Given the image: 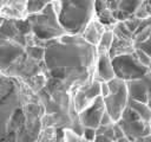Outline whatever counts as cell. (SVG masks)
Returning <instances> with one entry per match:
<instances>
[{"instance_id":"1","label":"cell","mask_w":151,"mask_h":142,"mask_svg":"<svg viewBox=\"0 0 151 142\" xmlns=\"http://www.w3.org/2000/svg\"><path fill=\"white\" fill-rule=\"evenodd\" d=\"M44 65L50 78L58 80L67 91L79 89L94 76L97 49L80 34H64L44 44Z\"/></svg>"},{"instance_id":"2","label":"cell","mask_w":151,"mask_h":142,"mask_svg":"<svg viewBox=\"0 0 151 142\" xmlns=\"http://www.w3.org/2000/svg\"><path fill=\"white\" fill-rule=\"evenodd\" d=\"M52 5L60 25L68 34L81 36L96 14L94 0H53Z\"/></svg>"},{"instance_id":"3","label":"cell","mask_w":151,"mask_h":142,"mask_svg":"<svg viewBox=\"0 0 151 142\" xmlns=\"http://www.w3.org/2000/svg\"><path fill=\"white\" fill-rule=\"evenodd\" d=\"M27 21L31 26L32 34L40 41L46 43L66 34L52 4L38 14L27 15Z\"/></svg>"},{"instance_id":"4","label":"cell","mask_w":151,"mask_h":142,"mask_svg":"<svg viewBox=\"0 0 151 142\" xmlns=\"http://www.w3.org/2000/svg\"><path fill=\"white\" fill-rule=\"evenodd\" d=\"M110 88V95L104 98V104L107 114L111 116L114 123H117L124 110L129 105V93L126 88V82L114 77L107 82Z\"/></svg>"},{"instance_id":"5","label":"cell","mask_w":151,"mask_h":142,"mask_svg":"<svg viewBox=\"0 0 151 142\" xmlns=\"http://www.w3.org/2000/svg\"><path fill=\"white\" fill-rule=\"evenodd\" d=\"M112 66L116 77L124 82L142 79L149 73V67H145L138 62L134 51L132 53H124L113 57Z\"/></svg>"},{"instance_id":"6","label":"cell","mask_w":151,"mask_h":142,"mask_svg":"<svg viewBox=\"0 0 151 142\" xmlns=\"http://www.w3.org/2000/svg\"><path fill=\"white\" fill-rule=\"evenodd\" d=\"M117 123L123 129L125 136L129 137L131 141L139 137H145L146 135L151 134L149 123L140 120V117L131 108H129V105L124 110L120 120Z\"/></svg>"},{"instance_id":"7","label":"cell","mask_w":151,"mask_h":142,"mask_svg":"<svg viewBox=\"0 0 151 142\" xmlns=\"http://www.w3.org/2000/svg\"><path fill=\"white\" fill-rule=\"evenodd\" d=\"M104 98L101 96L97 97L85 110L78 114L79 122L84 128H93L97 129L100 125V120L103 114L105 112Z\"/></svg>"},{"instance_id":"8","label":"cell","mask_w":151,"mask_h":142,"mask_svg":"<svg viewBox=\"0 0 151 142\" xmlns=\"http://www.w3.org/2000/svg\"><path fill=\"white\" fill-rule=\"evenodd\" d=\"M24 54L25 46L11 40H5L0 45V70H9V67Z\"/></svg>"},{"instance_id":"9","label":"cell","mask_w":151,"mask_h":142,"mask_svg":"<svg viewBox=\"0 0 151 142\" xmlns=\"http://www.w3.org/2000/svg\"><path fill=\"white\" fill-rule=\"evenodd\" d=\"M116 77L112 66V58L107 52L98 53L93 78L99 82H109Z\"/></svg>"},{"instance_id":"10","label":"cell","mask_w":151,"mask_h":142,"mask_svg":"<svg viewBox=\"0 0 151 142\" xmlns=\"http://www.w3.org/2000/svg\"><path fill=\"white\" fill-rule=\"evenodd\" d=\"M105 30H106L105 28V25H103L98 19H94L93 18L87 24V26L85 27V30L83 31L81 37H83V39L87 44L97 47V45H98V43L100 40V37H101V34L104 33Z\"/></svg>"},{"instance_id":"11","label":"cell","mask_w":151,"mask_h":142,"mask_svg":"<svg viewBox=\"0 0 151 142\" xmlns=\"http://www.w3.org/2000/svg\"><path fill=\"white\" fill-rule=\"evenodd\" d=\"M126 88H127V93H129V99L146 103L149 97V90L146 84L144 83L143 78L142 79H134L126 82Z\"/></svg>"},{"instance_id":"12","label":"cell","mask_w":151,"mask_h":142,"mask_svg":"<svg viewBox=\"0 0 151 142\" xmlns=\"http://www.w3.org/2000/svg\"><path fill=\"white\" fill-rule=\"evenodd\" d=\"M146 0H120L118 9L113 12V15L117 21H123L127 18H131L136 14L139 7Z\"/></svg>"},{"instance_id":"13","label":"cell","mask_w":151,"mask_h":142,"mask_svg":"<svg viewBox=\"0 0 151 142\" xmlns=\"http://www.w3.org/2000/svg\"><path fill=\"white\" fill-rule=\"evenodd\" d=\"M129 108H131V109L140 117V120H143V121L146 122V123L150 122V118H151V110L149 109V106L146 105V103H142V102H137V101L129 99Z\"/></svg>"},{"instance_id":"14","label":"cell","mask_w":151,"mask_h":142,"mask_svg":"<svg viewBox=\"0 0 151 142\" xmlns=\"http://www.w3.org/2000/svg\"><path fill=\"white\" fill-rule=\"evenodd\" d=\"M113 40H114V33L112 30H105L104 33L101 34L100 37V40L97 45V52L98 53H103V52H107L111 50V46L113 44Z\"/></svg>"},{"instance_id":"15","label":"cell","mask_w":151,"mask_h":142,"mask_svg":"<svg viewBox=\"0 0 151 142\" xmlns=\"http://www.w3.org/2000/svg\"><path fill=\"white\" fill-rule=\"evenodd\" d=\"M53 0H27L25 6V13L27 15L38 14L42 12L50 4H52Z\"/></svg>"},{"instance_id":"16","label":"cell","mask_w":151,"mask_h":142,"mask_svg":"<svg viewBox=\"0 0 151 142\" xmlns=\"http://www.w3.org/2000/svg\"><path fill=\"white\" fill-rule=\"evenodd\" d=\"M142 20H143V19H139V18H137V17H131V18H127V19L123 20V22H124L125 27H126L132 34H134V33L138 31V28H139V26H140V24H142Z\"/></svg>"},{"instance_id":"17","label":"cell","mask_w":151,"mask_h":142,"mask_svg":"<svg viewBox=\"0 0 151 142\" xmlns=\"http://www.w3.org/2000/svg\"><path fill=\"white\" fill-rule=\"evenodd\" d=\"M81 138V135L76 133L71 128H65L63 133V140L64 142H79Z\"/></svg>"},{"instance_id":"18","label":"cell","mask_w":151,"mask_h":142,"mask_svg":"<svg viewBox=\"0 0 151 142\" xmlns=\"http://www.w3.org/2000/svg\"><path fill=\"white\" fill-rule=\"evenodd\" d=\"M134 49H139V50L144 51L146 54H149L151 57V28H150V32H149L147 37L142 43L134 45Z\"/></svg>"},{"instance_id":"19","label":"cell","mask_w":151,"mask_h":142,"mask_svg":"<svg viewBox=\"0 0 151 142\" xmlns=\"http://www.w3.org/2000/svg\"><path fill=\"white\" fill-rule=\"evenodd\" d=\"M134 54H136L138 62L142 65H144L145 67H149L150 66V64H151V57L149 54H146L144 51H142L139 49H134Z\"/></svg>"},{"instance_id":"20","label":"cell","mask_w":151,"mask_h":142,"mask_svg":"<svg viewBox=\"0 0 151 142\" xmlns=\"http://www.w3.org/2000/svg\"><path fill=\"white\" fill-rule=\"evenodd\" d=\"M96 136H97L96 129H93V128H84L83 129V133H81L83 138H85L87 141H91V142H94Z\"/></svg>"},{"instance_id":"21","label":"cell","mask_w":151,"mask_h":142,"mask_svg":"<svg viewBox=\"0 0 151 142\" xmlns=\"http://www.w3.org/2000/svg\"><path fill=\"white\" fill-rule=\"evenodd\" d=\"M113 135H114V142H116L117 140H119L120 137L125 136L123 129L118 125V123H114V124H113Z\"/></svg>"},{"instance_id":"22","label":"cell","mask_w":151,"mask_h":142,"mask_svg":"<svg viewBox=\"0 0 151 142\" xmlns=\"http://www.w3.org/2000/svg\"><path fill=\"white\" fill-rule=\"evenodd\" d=\"M114 122H113V120L111 118V116L107 114V111L105 110V112L103 114V116H101V120H100V125H111V124H113Z\"/></svg>"},{"instance_id":"23","label":"cell","mask_w":151,"mask_h":142,"mask_svg":"<svg viewBox=\"0 0 151 142\" xmlns=\"http://www.w3.org/2000/svg\"><path fill=\"white\" fill-rule=\"evenodd\" d=\"M109 95H110V88H109L107 82H100V96L105 98Z\"/></svg>"},{"instance_id":"24","label":"cell","mask_w":151,"mask_h":142,"mask_svg":"<svg viewBox=\"0 0 151 142\" xmlns=\"http://www.w3.org/2000/svg\"><path fill=\"white\" fill-rule=\"evenodd\" d=\"M116 142H132L129 137H126V136H123V137H120L119 140H117Z\"/></svg>"},{"instance_id":"25","label":"cell","mask_w":151,"mask_h":142,"mask_svg":"<svg viewBox=\"0 0 151 142\" xmlns=\"http://www.w3.org/2000/svg\"><path fill=\"white\" fill-rule=\"evenodd\" d=\"M132 142H146V141H145V138H144V137H139V138H136V140H133Z\"/></svg>"},{"instance_id":"26","label":"cell","mask_w":151,"mask_h":142,"mask_svg":"<svg viewBox=\"0 0 151 142\" xmlns=\"http://www.w3.org/2000/svg\"><path fill=\"white\" fill-rule=\"evenodd\" d=\"M144 138H145V141H146V142H151V134L146 135V136H145Z\"/></svg>"},{"instance_id":"27","label":"cell","mask_w":151,"mask_h":142,"mask_svg":"<svg viewBox=\"0 0 151 142\" xmlns=\"http://www.w3.org/2000/svg\"><path fill=\"white\" fill-rule=\"evenodd\" d=\"M146 105H147V106H149V109L151 110V98H149V99H147V102H146Z\"/></svg>"},{"instance_id":"28","label":"cell","mask_w":151,"mask_h":142,"mask_svg":"<svg viewBox=\"0 0 151 142\" xmlns=\"http://www.w3.org/2000/svg\"><path fill=\"white\" fill-rule=\"evenodd\" d=\"M149 125H150V130H151V118H150V122H149Z\"/></svg>"},{"instance_id":"29","label":"cell","mask_w":151,"mask_h":142,"mask_svg":"<svg viewBox=\"0 0 151 142\" xmlns=\"http://www.w3.org/2000/svg\"><path fill=\"white\" fill-rule=\"evenodd\" d=\"M149 71L151 72V64H150V66H149Z\"/></svg>"}]
</instances>
